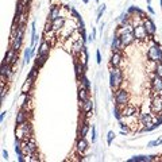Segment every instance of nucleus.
<instances>
[{
  "mask_svg": "<svg viewBox=\"0 0 162 162\" xmlns=\"http://www.w3.org/2000/svg\"><path fill=\"white\" fill-rule=\"evenodd\" d=\"M76 153L77 155L80 157V159H83L84 154L87 153L88 150H89V142L87 140V138H79V139L76 140Z\"/></svg>",
  "mask_w": 162,
  "mask_h": 162,
  "instance_id": "nucleus-7",
  "label": "nucleus"
},
{
  "mask_svg": "<svg viewBox=\"0 0 162 162\" xmlns=\"http://www.w3.org/2000/svg\"><path fill=\"white\" fill-rule=\"evenodd\" d=\"M111 49H112V52H124L126 46H124L123 42L120 41V37H118V35H115L114 37L112 43H111Z\"/></svg>",
  "mask_w": 162,
  "mask_h": 162,
  "instance_id": "nucleus-23",
  "label": "nucleus"
},
{
  "mask_svg": "<svg viewBox=\"0 0 162 162\" xmlns=\"http://www.w3.org/2000/svg\"><path fill=\"white\" fill-rule=\"evenodd\" d=\"M159 145V140H150L147 143V147H154V146H158Z\"/></svg>",
  "mask_w": 162,
  "mask_h": 162,
  "instance_id": "nucleus-36",
  "label": "nucleus"
},
{
  "mask_svg": "<svg viewBox=\"0 0 162 162\" xmlns=\"http://www.w3.org/2000/svg\"><path fill=\"white\" fill-rule=\"evenodd\" d=\"M75 73H76L77 83H80L81 79H83L84 76H85V73H87V66H84L77 58H75Z\"/></svg>",
  "mask_w": 162,
  "mask_h": 162,
  "instance_id": "nucleus-14",
  "label": "nucleus"
},
{
  "mask_svg": "<svg viewBox=\"0 0 162 162\" xmlns=\"http://www.w3.org/2000/svg\"><path fill=\"white\" fill-rule=\"evenodd\" d=\"M24 30H26V24H19V28H18L15 37L9 38V46L12 49H15L16 52H19L22 49L23 45V37H24Z\"/></svg>",
  "mask_w": 162,
  "mask_h": 162,
  "instance_id": "nucleus-3",
  "label": "nucleus"
},
{
  "mask_svg": "<svg viewBox=\"0 0 162 162\" xmlns=\"http://www.w3.org/2000/svg\"><path fill=\"white\" fill-rule=\"evenodd\" d=\"M115 104L118 105H126L130 103V92H128L126 88H118L115 89Z\"/></svg>",
  "mask_w": 162,
  "mask_h": 162,
  "instance_id": "nucleus-5",
  "label": "nucleus"
},
{
  "mask_svg": "<svg viewBox=\"0 0 162 162\" xmlns=\"http://www.w3.org/2000/svg\"><path fill=\"white\" fill-rule=\"evenodd\" d=\"M122 116H130V115H138L139 114V108H138V105L135 104H126L124 107H123L122 110Z\"/></svg>",
  "mask_w": 162,
  "mask_h": 162,
  "instance_id": "nucleus-16",
  "label": "nucleus"
},
{
  "mask_svg": "<svg viewBox=\"0 0 162 162\" xmlns=\"http://www.w3.org/2000/svg\"><path fill=\"white\" fill-rule=\"evenodd\" d=\"M147 9H149V12L151 14V15H154V9L151 8V5H147Z\"/></svg>",
  "mask_w": 162,
  "mask_h": 162,
  "instance_id": "nucleus-42",
  "label": "nucleus"
},
{
  "mask_svg": "<svg viewBox=\"0 0 162 162\" xmlns=\"http://www.w3.org/2000/svg\"><path fill=\"white\" fill-rule=\"evenodd\" d=\"M42 39L47 41L49 43L52 45V46H54V45L58 42V34L56 33V31H43V34H42Z\"/></svg>",
  "mask_w": 162,
  "mask_h": 162,
  "instance_id": "nucleus-15",
  "label": "nucleus"
},
{
  "mask_svg": "<svg viewBox=\"0 0 162 162\" xmlns=\"http://www.w3.org/2000/svg\"><path fill=\"white\" fill-rule=\"evenodd\" d=\"M20 1H22L23 4L24 5H27V7H28V8H30V5H31V1H33V0H20Z\"/></svg>",
  "mask_w": 162,
  "mask_h": 162,
  "instance_id": "nucleus-39",
  "label": "nucleus"
},
{
  "mask_svg": "<svg viewBox=\"0 0 162 162\" xmlns=\"http://www.w3.org/2000/svg\"><path fill=\"white\" fill-rule=\"evenodd\" d=\"M31 114H33V111H26V110L19 108V111L16 112V118H15L16 124H22V123H24V122L31 120Z\"/></svg>",
  "mask_w": 162,
  "mask_h": 162,
  "instance_id": "nucleus-12",
  "label": "nucleus"
},
{
  "mask_svg": "<svg viewBox=\"0 0 162 162\" xmlns=\"http://www.w3.org/2000/svg\"><path fill=\"white\" fill-rule=\"evenodd\" d=\"M146 56H147V60H149L150 62H155V64L162 62V50L158 43L150 45L149 49H147Z\"/></svg>",
  "mask_w": 162,
  "mask_h": 162,
  "instance_id": "nucleus-4",
  "label": "nucleus"
},
{
  "mask_svg": "<svg viewBox=\"0 0 162 162\" xmlns=\"http://www.w3.org/2000/svg\"><path fill=\"white\" fill-rule=\"evenodd\" d=\"M84 3H85V4H88V1H89V0H83Z\"/></svg>",
  "mask_w": 162,
  "mask_h": 162,
  "instance_id": "nucleus-44",
  "label": "nucleus"
},
{
  "mask_svg": "<svg viewBox=\"0 0 162 162\" xmlns=\"http://www.w3.org/2000/svg\"><path fill=\"white\" fill-rule=\"evenodd\" d=\"M66 19H68L66 16H62V15H61L60 18H57V19L52 20V30H53V31H56V33H60L62 27L65 26Z\"/></svg>",
  "mask_w": 162,
  "mask_h": 162,
  "instance_id": "nucleus-20",
  "label": "nucleus"
},
{
  "mask_svg": "<svg viewBox=\"0 0 162 162\" xmlns=\"http://www.w3.org/2000/svg\"><path fill=\"white\" fill-rule=\"evenodd\" d=\"M52 47L53 46L49 43L47 41H45L41 38V45H39V47H38V56H49Z\"/></svg>",
  "mask_w": 162,
  "mask_h": 162,
  "instance_id": "nucleus-21",
  "label": "nucleus"
},
{
  "mask_svg": "<svg viewBox=\"0 0 162 162\" xmlns=\"http://www.w3.org/2000/svg\"><path fill=\"white\" fill-rule=\"evenodd\" d=\"M89 130H91V124L87 120V122H84L83 126H79V128H77V139L79 138H87Z\"/></svg>",
  "mask_w": 162,
  "mask_h": 162,
  "instance_id": "nucleus-25",
  "label": "nucleus"
},
{
  "mask_svg": "<svg viewBox=\"0 0 162 162\" xmlns=\"http://www.w3.org/2000/svg\"><path fill=\"white\" fill-rule=\"evenodd\" d=\"M79 84H81V85H84V87H85V88H87V89H88V91L91 92V88H92V87H91V81H89V80L87 79V76H84V77H83V79H81V81H80Z\"/></svg>",
  "mask_w": 162,
  "mask_h": 162,
  "instance_id": "nucleus-30",
  "label": "nucleus"
},
{
  "mask_svg": "<svg viewBox=\"0 0 162 162\" xmlns=\"http://www.w3.org/2000/svg\"><path fill=\"white\" fill-rule=\"evenodd\" d=\"M34 135V128H33V123L31 120L24 122L22 124H16L15 128V138L18 140H24V139H30Z\"/></svg>",
  "mask_w": 162,
  "mask_h": 162,
  "instance_id": "nucleus-1",
  "label": "nucleus"
},
{
  "mask_svg": "<svg viewBox=\"0 0 162 162\" xmlns=\"http://www.w3.org/2000/svg\"><path fill=\"white\" fill-rule=\"evenodd\" d=\"M120 41L123 42V45L128 47V46H131L134 42H135V37H134V31L132 33H124V34L120 35Z\"/></svg>",
  "mask_w": 162,
  "mask_h": 162,
  "instance_id": "nucleus-22",
  "label": "nucleus"
},
{
  "mask_svg": "<svg viewBox=\"0 0 162 162\" xmlns=\"http://www.w3.org/2000/svg\"><path fill=\"white\" fill-rule=\"evenodd\" d=\"M31 57H33V56H31V47H28L24 50V62H28Z\"/></svg>",
  "mask_w": 162,
  "mask_h": 162,
  "instance_id": "nucleus-32",
  "label": "nucleus"
},
{
  "mask_svg": "<svg viewBox=\"0 0 162 162\" xmlns=\"http://www.w3.org/2000/svg\"><path fill=\"white\" fill-rule=\"evenodd\" d=\"M96 1H99V0H96Z\"/></svg>",
  "mask_w": 162,
  "mask_h": 162,
  "instance_id": "nucleus-46",
  "label": "nucleus"
},
{
  "mask_svg": "<svg viewBox=\"0 0 162 162\" xmlns=\"http://www.w3.org/2000/svg\"><path fill=\"white\" fill-rule=\"evenodd\" d=\"M38 72H39V68H37V66L34 65V68H31V70L28 72L27 77H30V79H33V80H37V77H38Z\"/></svg>",
  "mask_w": 162,
  "mask_h": 162,
  "instance_id": "nucleus-29",
  "label": "nucleus"
},
{
  "mask_svg": "<svg viewBox=\"0 0 162 162\" xmlns=\"http://www.w3.org/2000/svg\"><path fill=\"white\" fill-rule=\"evenodd\" d=\"M7 87H1V101H4V97L7 96Z\"/></svg>",
  "mask_w": 162,
  "mask_h": 162,
  "instance_id": "nucleus-35",
  "label": "nucleus"
},
{
  "mask_svg": "<svg viewBox=\"0 0 162 162\" xmlns=\"http://www.w3.org/2000/svg\"><path fill=\"white\" fill-rule=\"evenodd\" d=\"M96 140V128H95V126L92 127V142H95Z\"/></svg>",
  "mask_w": 162,
  "mask_h": 162,
  "instance_id": "nucleus-38",
  "label": "nucleus"
},
{
  "mask_svg": "<svg viewBox=\"0 0 162 162\" xmlns=\"http://www.w3.org/2000/svg\"><path fill=\"white\" fill-rule=\"evenodd\" d=\"M126 57H123V52H112L111 54V60H110V66L114 68H122L123 65V60Z\"/></svg>",
  "mask_w": 162,
  "mask_h": 162,
  "instance_id": "nucleus-11",
  "label": "nucleus"
},
{
  "mask_svg": "<svg viewBox=\"0 0 162 162\" xmlns=\"http://www.w3.org/2000/svg\"><path fill=\"white\" fill-rule=\"evenodd\" d=\"M3 159H5V161L8 159V151L7 150H3Z\"/></svg>",
  "mask_w": 162,
  "mask_h": 162,
  "instance_id": "nucleus-40",
  "label": "nucleus"
},
{
  "mask_svg": "<svg viewBox=\"0 0 162 162\" xmlns=\"http://www.w3.org/2000/svg\"><path fill=\"white\" fill-rule=\"evenodd\" d=\"M134 37H135V39L139 41V42H146V41H149L150 38H151V37H149V34H147L146 27L143 26V23H140V24L134 27Z\"/></svg>",
  "mask_w": 162,
  "mask_h": 162,
  "instance_id": "nucleus-9",
  "label": "nucleus"
},
{
  "mask_svg": "<svg viewBox=\"0 0 162 162\" xmlns=\"http://www.w3.org/2000/svg\"><path fill=\"white\" fill-rule=\"evenodd\" d=\"M62 15V7L60 4H52L49 9V20H54Z\"/></svg>",
  "mask_w": 162,
  "mask_h": 162,
  "instance_id": "nucleus-18",
  "label": "nucleus"
},
{
  "mask_svg": "<svg viewBox=\"0 0 162 162\" xmlns=\"http://www.w3.org/2000/svg\"><path fill=\"white\" fill-rule=\"evenodd\" d=\"M34 81L35 80L27 77L26 81L23 83L22 89H20V93H28V95H33V88H34Z\"/></svg>",
  "mask_w": 162,
  "mask_h": 162,
  "instance_id": "nucleus-24",
  "label": "nucleus"
},
{
  "mask_svg": "<svg viewBox=\"0 0 162 162\" xmlns=\"http://www.w3.org/2000/svg\"><path fill=\"white\" fill-rule=\"evenodd\" d=\"M5 114H7V112H5V111H3V112H1V115H0V120H1V123H3V120H4Z\"/></svg>",
  "mask_w": 162,
  "mask_h": 162,
  "instance_id": "nucleus-41",
  "label": "nucleus"
},
{
  "mask_svg": "<svg viewBox=\"0 0 162 162\" xmlns=\"http://www.w3.org/2000/svg\"><path fill=\"white\" fill-rule=\"evenodd\" d=\"M73 58H77L81 64H83L84 66H87V64H88V52H87V47L84 49L83 52L80 53L79 56H76V57H73Z\"/></svg>",
  "mask_w": 162,
  "mask_h": 162,
  "instance_id": "nucleus-28",
  "label": "nucleus"
},
{
  "mask_svg": "<svg viewBox=\"0 0 162 162\" xmlns=\"http://www.w3.org/2000/svg\"><path fill=\"white\" fill-rule=\"evenodd\" d=\"M142 23H143V26L146 27V31H147L149 37H151V38H153L154 34H155V31H157V28H155V24H154V22L151 20V18L146 16L145 19L142 20Z\"/></svg>",
  "mask_w": 162,
  "mask_h": 162,
  "instance_id": "nucleus-17",
  "label": "nucleus"
},
{
  "mask_svg": "<svg viewBox=\"0 0 162 162\" xmlns=\"http://www.w3.org/2000/svg\"><path fill=\"white\" fill-rule=\"evenodd\" d=\"M96 60H97V64L100 65L101 64V53H100V50H96Z\"/></svg>",
  "mask_w": 162,
  "mask_h": 162,
  "instance_id": "nucleus-37",
  "label": "nucleus"
},
{
  "mask_svg": "<svg viewBox=\"0 0 162 162\" xmlns=\"http://www.w3.org/2000/svg\"><path fill=\"white\" fill-rule=\"evenodd\" d=\"M124 81V76H123V69L122 68H114L111 66L110 69V85L112 89H118L123 85Z\"/></svg>",
  "mask_w": 162,
  "mask_h": 162,
  "instance_id": "nucleus-2",
  "label": "nucleus"
},
{
  "mask_svg": "<svg viewBox=\"0 0 162 162\" xmlns=\"http://www.w3.org/2000/svg\"><path fill=\"white\" fill-rule=\"evenodd\" d=\"M84 49H85V41H84L83 38H79V39L75 41V43H73V47H72V56H73V57L79 56Z\"/></svg>",
  "mask_w": 162,
  "mask_h": 162,
  "instance_id": "nucleus-19",
  "label": "nucleus"
},
{
  "mask_svg": "<svg viewBox=\"0 0 162 162\" xmlns=\"http://www.w3.org/2000/svg\"><path fill=\"white\" fill-rule=\"evenodd\" d=\"M149 108L151 111V114L162 116V97L158 93L151 92V100H150Z\"/></svg>",
  "mask_w": 162,
  "mask_h": 162,
  "instance_id": "nucleus-6",
  "label": "nucleus"
},
{
  "mask_svg": "<svg viewBox=\"0 0 162 162\" xmlns=\"http://www.w3.org/2000/svg\"><path fill=\"white\" fill-rule=\"evenodd\" d=\"M150 87H151V92L159 93L162 92V77L155 75V72H151L150 75Z\"/></svg>",
  "mask_w": 162,
  "mask_h": 162,
  "instance_id": "nucleus-8",
  "label": "nucleus"
},
{
  "mask_svg": "<svg viewBox=\"0 0 162 162\" xmlns=\"http://www.w3.org/2000/svg\"><path fill=\"white\" fill-rule=\"evenodd\" d=\"M47 58H49V56H35V61H34V65L37 66V68H42V66L46 64V61H47Z\"/></svg>",
  "mask_w": 162,
  "mask_h": 162,
  "instance_id": "nucleus-27",
  "label": "nucleus"
},
{
  "mask_svg": "<svg viewBox=\"0 0 162 162\" xmlns=\"http://www.w3.org/2000/svg\"><path fill=\"white\" fill-rule=\"evenodd\" d=\"M95 101H93V99L92 97H88L87 100L84 101V104H83V108H81V112H83L85 116H87L88 119L92 116V114H93V107H95V104H93Z\"/></svg>",
  "mask_w": 162,
  "mask_h": 162,
  "instance_id": "nucleus-13",
  "label": "nucleus"
},
{
  "mask_svg": "<svg viewBox=\"0 0 162 162\" xmlns=\"http://www.w3.org/2000/svg\"><path fill=\"white\" fill-rule=\"evenodd\" d=\"M52 30V20H46V23H45V28H43V31H50Z\"/></svg>",
  "mask_w": 162,
  "mask_h": 162,
  "instance_id": "nucleus-34",
  "label": "nucleus"
},
{
  "mask_svg": "<svg viewBox=\"0 0 162 162\" xmlns=\"http://www.w3.org/2000/svg\"><path fill=\"white\" fill-rule=\"evenodd\" d=\"M147 4H149V5L151 4V0H147Z\"/></svg>",
  "mask_w": 162,
  "mask_h": 162,
  "instance_id": "nucleus-45",
  "label": "nucleus"
},
{
  "mask_svg": "<svg viewBox=\"0 0 162 162\" xmlns=\"http://www.w3.org/2000/svg\"><path fill=\"white\" fill-rule=\"evenodd\" d=\"M77 97H79V101H85L88 97H91V92L88 91L87 88L79 84V89H77Z\"/></svg>",
  "mask_w": 162,
  "mask_h": 162,
  "instance_id": "nucleus-26",
  "label": "nucleus"
},
{
  "mask_svg": "<svg viewBox=\"0 0 162 162\" xmlns=\"http://www.w3.org/2000/svg\"><path fill=\"white\" fill-rule=\"evenodd\" d=\"M155 75L159 76V77H162V62H158L157 65H155Z\"/></svg>",
  "mask_w": 162,
  "mask_h": 162,
  "instance_id": "nucleus-31",
  "label": "nucleus"
},
{
  "mask_svg": "<svg viewBox=\"0 0 162 162\" xmlns=\"http://www.w3.org/2000/svg\"><path fill=\"white\" fill-rule=\"evenodd\" d=\"M115 138V134L114 131H110L108 134H107V145L111 146V143H112V139Z\"/></svg>",
  "mask_w": 162,
  "mask_h": 162,
  "instance_id": "nucleus-33",
  "label": "nucleus"
},
{
  "mask_svg": "<svg viewBox=\"0 0 162 162\" xmlns=\"http://www.w3.org/2000/svg\"><path fill=\"white\" fill-rule=\"evenodd\" d=\"M92 37H93V39L96 38V28H95V27L92 28Z\"/></svg>",
  "mask_w": 162,
  "mask_h": 162,
  "instance_id": "nucleus-43",
  "label": "nucleus"
},
{
  "mask_svg": "<svg viewBox=\"0 0 162 162\" xmlns=\"http://www.w3.org/2000/svg\"><path fill=\"white\" fill-rule=\"evenodd\" d=\"M18 61H19V56H18V52L15 50V49H12L11 46L8 47V50L5 52V56H4V60H3V62H5V64H8V65H15V64H18Z\"/></svg>",
  "mask_w": 162,
  "mask_h": 162,
  "instance_id": "nucleus-10",
  "label": "nucleus"
}]
</instances>
